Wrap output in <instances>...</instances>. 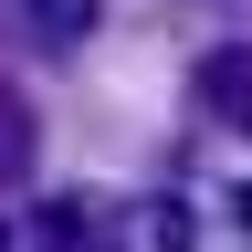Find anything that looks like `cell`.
Instances as JSON below:
<instances>
[{
    "instance_id": "obj_5",
    "label": "cell",
    "mask_w": 252,
    "mask_h": 252,
    "mask_svg": "<svg viewBox=\"0 0 252 252\" xmlns=\"http://www.w3.org/2000/svg\"><path fill=\"white\" fill-rule=\"evenodd\" d=\"M147 252H189V210L179 200H147Z\"/></svg>"
},
{
    "instance_id": "obj_6",
    "label": "cell",
    "mask_w": 252,
    "mask_h": 252,
    "mask_svg": "<svg viewBox=\"0 0 252 252\" xmlns=\"http://www.w3.org/2000/svg\"><path fill=\"white\" fill-rule=\"evenodd\" d=\"M0 252H11V231H0Z\"/></svg>"
},
{
    "instance_id": "obj_3",
    "label": "cell",
    "mask_w": 252,
    "mask_h": 252,
    "mask_svg": "<svg viewBox=\"0 0 252 252\" xmlns=\"http://www.w3.org/2000/svg\"><path fill=\"white\" fill-rule=\"evenodd\" d=\"M21 32L42 53H84L94 42V0H21Z\"/></svg>"
},
{
    "instance_id": "obj_2",
    "label": "cell",
    "mask_w": 252,
    "mask_h": 252,
    "mask_svg": "<svg viewBox=\"0 0 252 252\" xmlns=\"http://www.w3.org/2000/svg\"><path fill=\"white\" fill-rule=\"evenodd\" d=\"M32 158H42V116H32V94L0 74V189H21Z\"/></svg>"
},
{
    "instance_id": "obj_1",
    "label": "cell",
    "mask_w": 252,
    "mask_h": 252,
    "mask_svg": "<svg viewBox=\"0 0 252 252\" xmlns=\"http://www.w3.org/2000/svg\"><path fill=\"white\" fill-rule=\"evenodd\" d=\"M200 105H210V126L252 137V42H220V53L200 63Z\"/></svg>"
},
{
    "instance_id": "obj_4",
    "label": "cell",
    "mask_w": 252,
    "mask_h": 252,
    "mask_svg": "<svg viewBox=\"0 0 252 252\" xmlns=\"http://www.w3.org/2000/svg\"><path fill=\"white\" fill-rule=\"evenodd\" d=\"M32 242H42V252H94V200H74V189L42 200V210H32Z\"/></svg>"
}]
</instances>
